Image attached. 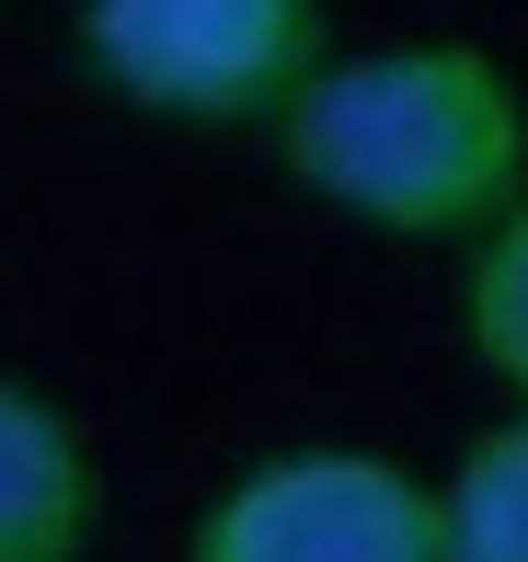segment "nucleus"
Instances as JSON below:
<instances>
[{
    "label": "nucleus",
    "mask_w": 528,
    "mask_h": 562,
    "mask_svg": "<svg viewBox=\"0 0 528 562\" xmlns=\"http://www.w3.org/2000/svg\"><path fill=\"white\" fill-rule=\"evenodd\" d=\"M299 195L380 241H483L528 195V81L471 35L334 46L322 81L276 115Z\"/></svg>",
    "instance_id": "obj_1"
},
{
    "label": "nucleus",
    "mask_w": 528,
    "mask_h": 562,
    "mask_svg": "<svg viewBox=\"0 0 528 562\" xmlns=\"http://www.w3.org/2000/svg\"><path fill=\"white\" fill-rule=\"evenodd\" d=\"M437 551L448 562H528V414L483 425L460 471L437 482Z\"/></svg>",
    "instance_id": "obj_5"
},
{
    "label": "nucleus",
    "mask_w": 528,
    "mask_h": 562,
    "mask_svg": "<svg viewBox=\"0 0 528 562\" xmlns=\"http://www.w3.org/2000/svg\"><path fill=\"white\" fill-rule=\"evenodd\" d=\"M184 562H448L437 482L380 448H276L195 505Z\"/></svg>",
    "instance_id": "obj_3"
},
{
    "label": "nucleus",
    "mask_w": 528,
    "mask_h": 562,
    "mask_svg": "<svg viewBox=\"0 0 528 562\" xmlns=\"http://www.w3.org/2000/svg\"><path fill=\"white\" fill-rule=\"evenodd\" d=\"M460 334L483 356V379L528 414V195L460 252Z\"/></svg>",
    "instance_id": "obj_6"
},
{
    "label": "nucleus",
    "mask_w": 528,
    "mask_h": 562,
    "mask_svg": "<svg viewBox=\"0 0 528 562\" xmlns=\"http://www.w3.org/2000/svg\"><path fill=\"white\" fill-rule=\"evenodd\" d=\"M104 540V448L58 391L0 368V562H92Z\"/></svg>",
    "instance_id": "obj_4"
},
{
    "label": "nucleus",
    "mask_w": 528,
    "mask_h": 562,
    "mask_svg": "<svg viewBox=\"0 0 528 562\" xmlns=\"http://www.w3.org/2000/svg\"><path fill=\"white\" fill-rule=\"evenodd\" d=\"M334 58V0H81V69L127 115L195 138H276Z\"/></svg>",
    "instance_id": "obj_2"
}]
</instances>
